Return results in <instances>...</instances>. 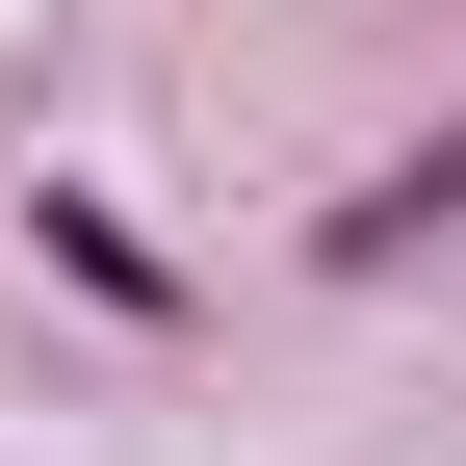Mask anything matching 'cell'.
Instances as JSON below:
<instances>
[{
	"label": "cell",
	"mask_w": 466,
	"mask_h": 466,
	"mask_svg": "<svg viewBox=\"0 0 466 466\" xmlns=\"http://www.w3.org/2000/svg\"><path fill=\"white\" fill-rule=\"evenodd\" d=\"M441 208H466V130L415 156V182H363V208H337V233H363V259H389V233H441Z\"/></svg>",
	"instance_id": "cell-1"
}]
</instances>
